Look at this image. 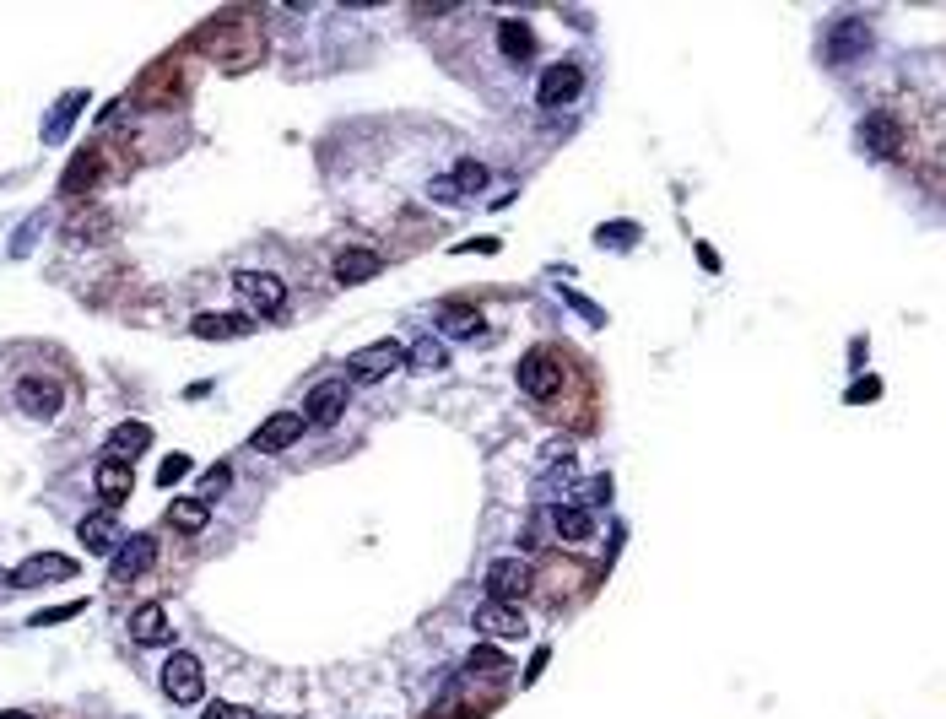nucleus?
Here are the masks:
<instances>
[{
  "label": "nucleus",
  "mask_w": 946,
  "mask_h": 719,
  "mask_svg": "<svg viewBox=\"0 0 946 719\" xmlns=\"http://www.w3.org/2000/svg\"><path fill=\"white\" fill-rule=\"evenodd\" d=\"M163 692L173 703H201V692H206V671H201V660L190 655V649H173L168 665H163Z\"/></svg>",
  "instance_id": "obj_1"
},
{
  "label": "nucleus",
  "mask_w": 946,
  "mask_h": 719,
  "mask_svg": "<svg viewBox=\"0 0 946 719\" xmlns=\"http://www.w3.org/2000/svg\"><path fill=\"white\" fill-rule=\"evenodd\" d=\"M519 390H525L530 401H552V395L563 390V363H557L546 346L525 352V357H519Z\"/></svg>",
  "instance_id": "obj_2"
},
{
  "label": "nucleus",
  "mask_w": 946,
  "mask_h": 719,
  "mask_svg": "<svg viewBox=\"0 0 946 719\" xmlns=\"http://www.w3.org/2000/svg\"><path fill=\"white\" fill-rule=\"evenodd\" d=\"M17 406L28 411L33 422L60 417V406H65V384H60L55 374H22V379H17Z\"/></svg>",
  "instance_id": "obj_3"
},
{
  "label": "nucleus",
  "mask_w": 946,
  "mask_h": 719,
  "mask_svg": "<svg viewBox=\"0 0 946 719\" xmlns=\"http://www.w3.org/2000/svg\"><path fill=\"white\" fill-rule=\"evenodd\" d=\"M395 368H406V346H401V341H373V346H363V352L346 357V374H352L357 384L390 379Z\"/></svg>",
  "instance_id": "obj_4"
},
{
  "label": "nucleus",
  "mask_w": 946,
  "mask_h": 719,
  "mask_svg": "<svg viewBox=\"0 0 946 719\" xmlns=\"http://www.w3.org/2000/svg\"><path fill=\"white\" fill-rule=\"evenodd\" d=\"M76 574H82V563H71L65 552H38L22 568H11V584H17V590H38V584H65Z\"/></svg>",
  "instance_id": "obj_5"
},
{
  "label": "nucleus",
  "mask_w": 946,
  "mask_h": 719,
  "mask_svg": "<svg viewBox=\"0 0 946 719\" xmlns=\"http://www.w3.org/2000/svg\"><path fill=\"white\" fill-rule=\"evenodd\" d=\"M233 292L260 314H276L287 303V282L276 271H233Z\"/></svg>",
  "instance_id": "obj_6"
},
{
  "label": "nucleus",
  "mask_w": 946,
  "mask_h": 719,
  "mask_svg": "<svg viewBox=\"0 0 946 719\" xmlns=\"http://www.w3.org/2000/svg\"><path fill=\"white\" fill-rule=\"evenodd\" d=\"M487 595L498 606H519L530 595V563H519V557H498V563H487Z\"/></svg>",
  "instance_id": "obj_7"
},
{
  "label": "nucleus",
  "mask_w": 946,
  "mask_h": 719,
  "mask_svg": "<svg viewBox=\"0 0 946 719\" xmlns=\"http://www.w3.org/2000/svg\"><path fill=\"white\" fill-rule=\"evenodd\" d=\"M303 438V411H276V417H265L255 438H249V449L255 455H282V449H292Z\"/></svg>",
  "instance_id": "obj_8"
},
{
  "label": "nucleus",
  "mask_w": 946,
  "mask_h": 719,
  "mask_svg": "<svg viewBox=\"0 0 946 719\" xmlns=\"http://www.w3.org/2000/svg\"><path fill=\"white\" fill-rule=\"evenodd\" d=\"M109 557H114V568H109V574H114V584H125V579H141L146 568L157 563V536H146V530H136V536H130V541H119V547H114Z\"/></svg>",
  "instance_id": "obj_9"
},
{
  "label": "nucleus",
  "mask_w": 946,
  "mask_h": 719,
  "mask_svg": "<svg viewBox=\"0 0 946 719\" xmlns=\"http://www.w3.org/2000/svg\"><path fill=\"white\" fill-rule=\"evenodd\" d=\"M579 92H584V71H579V65H563V60H557V65H546V71H541L536 103H541V109H563V103H574Z\"/></svg>",
  "instance_id": "obj_10"
},
{
  "label": "nucleus",
  "mask_w": 946,
  "mask_h": 719,
  "mask_svg": "<svg viewBox=\"0 0 946 719\" xmlns=\"http://www.w3.org/2000/svg\"><path fill=\"white\" fill-rule=\"evenodd\" d=\"M346 384L341 379H325V384H314L309 390V406H303V428H336L341 422V411H346Z\"/></svg>",
  "instance_id": "obj_11"
},
{
  "label": "nucleus",
  "mask_w": 946,
  "mask_h": 719,
  "mask_svg": "<svg viewBox=\"0 0 946 719\" xmlns=\"http://www.w3.org/2000/svg\"><path fill=\"white\" fill-rule=\"evenodd\" d=\"M865 49H871V28H865V17H838L822 55H828L833 65H849V60H860Z\"/></svg>",
  "instance_id": "obj_12"
},
{
  "label": "nucleus",
  "mask_w": 946,
  "mask_h": 719,
  "mask_svg": "<svg viewBox=\"0 0 946 719\" xmlns=\"http://www.w3.org/2000/svg\"><path fill=\"white\" fill-rule=\"evenodd\" d=\"M860 146H865L871 157H898V152H903V125H898L887 109L865 114V119H860Z\"/></svg>",
  "instance_id": "obj_13"
},
{
  "label": "nucleus",
  "mask_w": 946,
  "mask_h": 719,
  "mask_svg": "<svg viewBox=\"0 0 946 719\" xmlns=\"http://www.w3.org/2000/svg\"><path fill=\"white\" fill-rule=\"evenodd\" d=\"M546 519H552V536L557 541H568V547H584V541H595V514L590 509H579V503H557V509H546Z\"/></svg>",
  "instance_id": "obj_14"
},
{
  "label": "nucleus",
  "mask_w": 946,
  "mask_h": 719,
  "mask_svg": "<svg viewBox=\"0 0 946 719\" xmlns=\"http://www.w3.org/2000/svg\"><path fill=\"white\" fill-rule=\"evenodd\" d=\"M476 633L487 638H525V611L519 606H476Z\"/></svg>",
  "instance_id": "obj_15"
},
{
  "label": "nucleus",
  "mask_w": 946,
  "mask_h": 719,
  "mask_svg": "<svg viewBox=\"0 0 946 719\" xmlns=\"http://www.w3.org/2000/svg\"><path fill=\"white\" fill-rule=\"evenodd\" d=\"M384 271L379 249H341L336 255V282L341 287H357V282H373V276Z\"/></svg>",
  "instance_id": "obj_16"
},
{
  "label": "nucleus",
  "mask_w": 946,
  "mask_h": 719,
  "mask_svg": "<svg viewBox=\"0 0 946 719\" xmlns=\"http://www.w3.org/2000/svg\"><path fill=\"white\" fill-rule=\"evenodd\" d=\"M92 482H98V498L109 503V509H119V503L130 498V487H136V476H130L125 460H109V455H103V465H98V476H92Z\"/></svg>",
  "instance_id": "obj_17"
},
{
  "label": "nucleus",
  "mask_w": 946,
  "mask_h": 719,
  "mask_svg": "<svg viewBox=\"0 0 946 719\" xmlns=\"http://www.w3.org/2000/svg\"><path fill=\"white\" fill-rule=\"evenodd\" d=\"M152 449V428L146 422H119V428L109 433V460H136V455H146Z\"/></svg>",
  "instance_id": "obj_18"
},
{
  "label": "nucleus",
  "mask_w": 946,
  "mask_h": 719,
  "mask_svg": "<svg viewBox=\"0 0 946 719\" xmlns=\"http://www.w3.org/2000/svg\"><path fill=\"white\" fill-rule=\"evenodd\" d=\"M87 109V87H76V92H65V98L55 103V114L44 119V141L55 146V141H65L71 136V125H76V114Z\"/></svg>",
  "instance_id": "obj_19"
},
{
  "label": "nucleus",
  "mask_w": 946,
  "mask_h": 719,
  "mask_svg": "<svg viewBox=\"0 0 946 719\" xmlns=\"http://www.w3.org/2000/svg\"><path fill=\"white\" fill-rule=\"evenodd\" d=\"M98 179H103V157H98V152H76L71 168H65V179H60V195L98 190Z\"/></svg>",
  "instance_id": "obj_20"
},
{
  "label": "nucleus",
  "mask_w": 946,
  "mask_h": 719,
  "mask_svg": "<svg viewBox=\"0 0 946 719\" xmlns=\"http://www.w3.org/2000/svg\"><path fill=\"white\" fill-rule=\"evenodd\" d=\"M76 536H82V547H87V552H114V547H119V525H114V514H109V509L87 514L82 525H76Z\"/></svg>",
  "instance_id": "obj_21"
},
{
  "label": "nucleus",
  "mask_w": 946,
  "mask_h": 719,
  "mask_svg": "<svg viewBox=\"0 0 946 719\" xmlns=\"http://www.w3.org/2000/svg\"><path fill=\"white\" fill-rule=\"evenodd\" d=\"M190 330L201 341H233V336H249V319L244 314H195Z\"/></svg>",
  "instance_id": "obj_22"
},
{
  "label": "nucleus",
  "mask_w": 946,
  "mask_h": 719,
  "mask_svg": "<svg viewBox=\"0 0 946 719\" xmlns=\"http://www.w3.org/2000/svg\"><path fill=\"white\" fill-rule=\"evenodd\" d=\"M498 49H503V60L530 65L536 60V33H530L525 22H498Z\"/></svg>",
  "instance_id": "obj_23"
},
{
  "label": "nucleus",
  "mask_w": 946,
  "mask_h": 719,
  "mask_svg": "<svg viewBox=\"0 0 946 719\" xmlns=\"http://www.w3.org/2000/svg\"><path fill=\"white\" fill-rule=\"evenodd\" d=\"M163 519H168L173 530H184V536H201L206 519H211V503H201V498H173Z\"/></svg>",
  "instance_id": "obj_24"
},
{
  "label": "nucleus",
  "mask_w": 946,
  "mask_h": 719,
  "mask_svg": "<svg viewBox=\"0 0 946 719\" xmlns=\"http://www.w3.org/2000/svg\"><path fill=\"white\" fill-rule=\"evenodd\" d=\"M130 638H136V644H168V638H173L168 611L163 606H141L136 617H130Z\"/></svg>",
  "instance_id": "obj_25"
},
{
  "label": "nucleus",
  "mask_w": 946,
  "mask_h": 719,
  "mask_svg": "<svg viewBox=\"0 0 946 719\" xmlns=\"http://www.w3.org/2000/svg\"><path fill=\"white\" fill-rule=\"evenodd\" d=\"M438 330H444V336H476V330H482V314H476L471 303H444Z\"/></svg>",
  "instance_id": "obj_26"
},
{
  "label": "nucleus",
  "mask_w": 946,
  "mask_h": 719,
  "mask_svg": "<svg viewBox=\"0 0 946 719\" xmlns=\"http://www.w3.org/2000/svg\"><path fill=\"white\" fill-rule=\"evenodd\" d=\"M595 244L601 249H633L638 244V222H606V228H595Z\"/></svg>",
  "instance_id": "obj_27"
},
{
  "label": "nucleus",
  "mask_w": 946,
  "mask_h": 719,
  "mask_svg": "<svg viewBox=\"0 0 946 719\" xmlns=\"http://www.w3.org/2000/svg\"><path fill=\"white\" fill-rule=\"evenodd\" d=\"M406 363H411V368H444V363H449V352H444V341L422 336V341L406 352Z\"/></svg>",
  "instance_id": "obj_28"
},
{
  "label": "nucleus",
  "mask_w": 946,
  "mask_h": 719,
  "mask_svg": "<svg viewBox=\"0 0 946 719\" xmlns=\"http://www.w3.org/2000/svg\"><path fill=\"white\" fill-rule=\"evenodd\" d=\"M465 671L471 676H503V671H514V660L498 655V649H476V655L465 660Z\"/></svg>",
  "instance_id": "obj_29"
},
{
  "label": "nucleus",
  "mask_w": 946,
  "mask_h": 719,
  "mask_svg": "<svg viewBox=\"0 0 946 719\" xmlns=\"http://www.w3.org/2000/svg\"><path fill=\"white\" fill-rule=\"evenodd\" d=\"M487 179H492V173H487V163H476V157H465V163L455 168V190H460V195L487 190Z\"/></svg>",
  "instance_id": "obj_30"
},
{
  "label": "nucleus",
  "mask_w": 946,
  "mask_h": 719,
  "mask_svg": "<svg viewBox=\"0 0 946 719\" xmlns=\"http://www.w3.org/2000/svg\"><path fill=\"white\" fill-rule=\"evenodd\" d=\"M228 487H233V465H228V460L206 465V476H201V503L222 498V492H228Z\"/></svg>",
  "instance_id": "obj_31"
},
{
  "label": "nucleus",
  "mask_w": 946,
  "mask_h": 719,
  "mask_svg": "<svg viewBox=\"0 0 946 719\" xmlns=\"http://www.w3.org/2000/svg\"><path fill=\"white\" fill-rule=\"evenodd\" d=\"M109 233H114V222L103 217V211H92V222L76 217L71 228H65V238H71V244H82V238H109Z\"/></svg>",
  "instance_id": "obj_32"
},
{
  "label": "nucleus",
  "mask_w": 946,
  "mask_h": 719,
  "mask_svg": "<svg viewBox=\"0 0 946 719\" xmlns=\"http://www.w3.org/2000/svg\"><path fill=\"white\" fill-rule=\"evenodd\" d=\"M82 606L87 601H65V606H49V611H33V628H49V622H71V617H82Z\"/></svg>",
  "instance_id": "obj_33"
},
{
  "label": "nucleus",
  "mask_w": 946,
  "mask_h": 719,
  "mask_svg": "<svg viewBox=\"0 0 946 719\" xmlns=\"http://www.w3.org/2000/svg\"><path fill=\"white\" fill-rule=\"evenodd\" d=\"M876 395H882V379L865 374V379H855V384L844 390V401H849V406H860V401H876Z\"/></svg>",
  "instance_id": "obj_34"
},
{
  "label": "nucleus",
  "mask_w": 946,
  "mask_h": 719,
  "mask_svg": "<svg viewBox=\"0 0 946 719\" xmlns=\"http://www.w3.org/2000/svg\"><path fill=\"white\" fill-rule=\"evenodd\" d=\"M184 476H190V455H168V460H163V471H157V482L173 487V482H184Z\"/></svg>",
  "instance_id": "obj_35"
},
{
  "label": "nucleus",
  "mask_w": 946,
  "mask_h": 719,
  "mask_svg": "<svg viewBox=\"0 0 946 719\" xmlns=\"http://www.w3.org/2000/svg\"><path fill=\"white\" fill-rule=\"evenodd\" d=\"M201 719H260L255 709H244V703H211Z\"/></svg>",
  "instance_id": "obj_36"
},
{
  "label": "nucleus",
  "mask_w": 946,
  "mask_h": 719,
  "mask_svg": "<svg viewBox=\"0 0 946 719\" xmlns=\"http://www.w3.org/2000/svg\"><path fill=\"white\" fill-rule=\"evenodd\" d=\"M557 460H574V444H568V438H552V444L541 449V465H557Z\"/></svg>",
  "instance_id": "obj_37"
},
{
  "label": "nucleus",
  "mask_w": 946,
  "mask_h": 719,
  "mask_svg": "<svg viewBox=\"0 0 946 719\" xmlns=\"http://www.w3.org/2000/svg\"><path fill=\"white\" fill-rule=\"evenodd\" d=\"M38 228H44V217H33L28 228L17 233V244H11V255H17V260H22V255H28V249H33V238H38Z\"/></svg>",
  "instance_id": "obj_38"
},
{
  "label": "nucleus",
  "mask_w": 946,
  "mask_h": 719,
  "mask_svg": "<svg viewBox=\"0 0 946 719\" xmlns=\"http://www.w3.org/2000/svg\"><path fill=\"white\" fill-rule=\"evenodd\" d=\"M568 303H574V309H579L584 319H590V325H606V314H601V309H595V303H590V298H579V292H568Z\"/></svg>",
  "instance_id": "obj_39"
},
{
  "label": "nucleus",
  "mask_w": 946,
  "mask_h": 719,
  "mask_svg": "<svg viewBox=\"0 0 946 719\" xmlns=\"http://www.w3.org/2000/svg\"><path fill=\"white\" fill-rule=\"evenodd\" d=\"M546 660H552V649H546V644H541V649H536V655H530V665H525V687H530V682H536V676L546 671Z\"/></svg>",
  "instance_id": "obj_40"
},
{
  "label": "nucleus",
  "mask_w": 946,
  "mask_h": 719,
  "mask_svg": "<svg viewBox=\"0 0 946 719\" xmlns=\"http://www.w3.org/2000/svg\"><path fill=\"white\" fill-rule=\"evenodd\" d=\"M433 201H460L455 179H438V184H433Z\"/></svg>",
  "instance_id": "obj_41"
},
{
  "label": "nucleus",
  "mask_w": 946,
  "mask_h": 719,
  "mask_svg": "<svg viewBox=\"0 0 946 719\" xmlns=\"http://www.w3.org/2000/svg\"><path fill=\"white\" fill-rule=\"evenodd\" d=\"M465 255H476V249H482V255H498V238H471V244H460Z\"/></svg>",
  "instance_id": "obj_42"
},
{
  "label": "nucleus",
  "mask_w": 946,
  "mask_h": 719,
  "mask_svg": "<svg viewBox=\"0 0 946 719\" xmlns=\"http://www.w3.org/2000/svg\"><path fill=\"white\" fill-rule=\"evenodd\" d=\"M698 260H703V271H719V255H714V244H698Z\"/></svg>",
  "instance_id": "obj_43"
},
{
  "label": "nucleus",
  "mask_w": 946,
  "mask_h": 719,
  "mask_svg": "<svg viewBox=\"0 0 946 719\" xmlns=\"http://www.w3.org/2000/svg\"><path fill=\"white\" fill-rule=\"evenodd\" d=\"M611 492H617L611 482H595V487H590V498H595V503H611Z\"/></svg>",
  "instance_id": "obj_44"
},
{
  "label": "nucleus",
  "mask_w": 946,
  "mask_h": 719,
  "mask_svg": "<svg viewBox=\"0 0 946 719\" xmlns=\"http://www.w3.org/2000/svg\"><path fill=\"white\" fill-rule=\"evenodd\" d=\"M0 719H33L28 709H0Z\"/></svg>",
  "instance_id": "obj_45"
}]
</instances>
